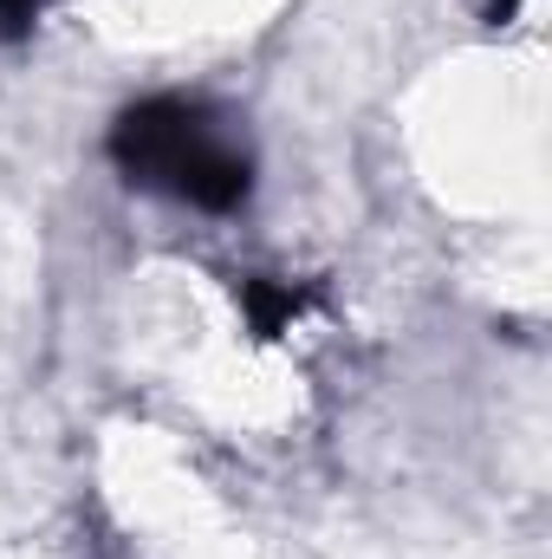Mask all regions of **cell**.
Segmentation results:
<instances>
[{
  "label": "cell",
  "mask_w": 552,
  "mask_h": 559,
  "mask_svg": "<svg viewBox=\"0 0 552 559\" xmlns=\"http://www.w3.org/2000/svg\"><path fill=\"white\" fill-rule=\"evenodd\" d=\"M111 163L131 189L202 215H235L254 195V143L241 118L189 92L124 105L111 124Z\"/></svg>",
  "instance_id": "6da1fadb"
},
{
  "label": "cell",
  "mask_w": 552,
  "mask_h": 559,
  "mask_svg": "<svg viewBox=\"0 0 552 559\" xmlns=\"http://www.w3.org/2000/svg\"><path fill=\"white\" fill-rule=\"evenodd\" d=\"M33 13H39V0H0V26H7V33H20Z\"/></svg>",
  "instance_id": "7a4b0ae2"
},
{
  "label": "cell",
  "mask_w": 552,
  "mask_h": 559,
  "mask_svg": "<svg viewBox=\"0 0 552 559\" xmlns=\"http://www.w3.org/2000/svg\"><path fill=\"white\" fill-rule=\"evenodd\" d=\"M488 7H494V13H507V7H514V0H488Z\"/></svg>",
  "instance_id": "3957f363"
}]
</instances>
